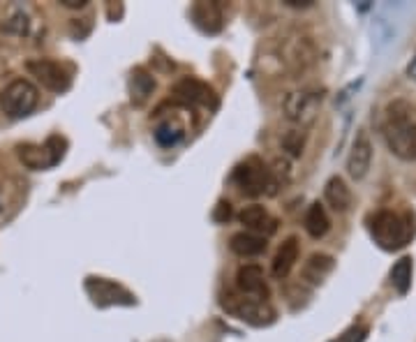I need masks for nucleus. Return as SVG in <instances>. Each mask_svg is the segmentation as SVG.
Listing matches in <instances>:
<instances>
[{
  "label": "nucleus",
  "mask_w": 416,
  "mask_h": 342,
  "mask_svg": "<svg viewBox=\"0 0 416 342\" xmlns=\"http://www.w3.org/2000/svg\"><path fill=\"white\" fill-rule=\"evenodd\" d=\"M384 142L398 160H416V107L405 100H395L386 107V122L382 127Z\"/></svg>",
  "instance_id": "obj_1"
},
{
  "label": "nucleus",
  "mask_w": 416,
  "mask_h": 342,
  "mask_svg": "<svg viewBox=\"0 0 416 342\" xmlns=\"http://www.w3.org/2000/svg\"><path fill=\"white\" fill-rule=\"evenodd\" d=\"M370 234H373L375 243L382 250H400L414 239L416 224L412 213H393V210H379V213L370 220Z\"/></svg>",
  "instance_id": "obj_2"
},
{
  "label": "nucleus",
  "mask_w": 416,
  "mask_h": 342,
  "mask_svg": "<svg viewBox=\"0 0 416 342\" xmlns=\"http://www.w3.org/2000/svg\"><path fill=\"white\" fill-rule=\"evenodd\" d=\"M234 183L245 197H262V195H276L280 188V181L276 178L273 169H269L259 157H247L234 169Z\"/></svg>",
  "instance_id": "obj_3"
},
{
  "label": "nucleus",
  "mask_w": 416,
  "mask_h": 342,
  "mask_svg": "<svg viewBox=\"0 0 416 342\" xmlns=\"http://www.w3.org/2000/svg\"><path fill=\"white\" fill-rule=\"evenodd\" d=\"M220 305H223V310L227 314H232V317L250 324V326H257V329L271 326L278 317L269 301H262V298H254V296H245L241 292L225 294L223 298H220Z\"/></svg>",
  "instance_id": "obj_4"
},
{
  "label": "nucleus",
  "mask_w": 416,
  "mask_h": 342,
  "mask_svg": "<svg viewBox=\"0 0 416 342\" xmlns=\"http://www.w3.org/2000/svg\"><path fill=\"white\" fill-rule=\"evenodd\" d=\"M40 102L38 86L28 79H14L0 93V109L7 118H23L33 113V109Z\"/></svg>",
  "instance_id": "obj_5"
},
{
  "label": "nucleus",
  "mask_w": 416,
  "mask_h": 342,
  "mask_svg": "<svg viewBox=\"0 0 416 342\" xmlns=\"http://www.w3.org/2000/svg\"><path fill=\"white\" fill-rule=\"evenodd\" d=\"M320 104H322V95L310 91H294L285 95L282 111H285V118L294 122V125L308 127L313 125L317 113H320Z\"/></svg>",
  "instance_id": "obj_6"
},
{
  "label": "nucleus",
  "mask_w": 416,
  "mask_h": 342,
  "mask_svg": "<svg viewBox=\"0 0 416 342\" xmlns=\"http://www.w3.org/2000/svg\"><path fill=\"white\" fill-rule=\"evenodd\" d=\"M86 292L93 298L95 305L107 308V305H135L137 298L125 287L107 278H86Z\"/></svg>",
  "instance_id": "obj_7"
},
{
  "label": "nucleus",
  "mask_w": 416,
  "mask_h": 342,
  "mask_svg": "<svg viewBox=\"0 0 416 342\" xmlns=\"http://www.w3.org/2000/svg\"><path fill=\"white\" fill-rule=\"evenodd\" d=\"M26 69L30 72V76H35L38 81L51 93H65L72 84V76H69L67 69L56 63V60L49 58H35L26 63Z\"/></svg>",
  "instance_id": "obj_8"
},
{
  "label": "nucleus",
  "mask_w": 416,
  "mask_h": 342,
  "mask_svg": "<svg viewBox=\"0 0 416 342\" xmlns=\"http://www.w3.org/2000/svg\"><path fill=\"white\" fill-rule=\"evenodd\" d=\"M174 98L183 104H192V107H208L213 109L218 104L215 91L208 84L199 81L194 76H185L174 86Z\"/></svg>",
  "instance_id": "obj_9"
},
{
  "label": "nucleus",
  "mask_w": 416,
  "mask_h": 342,
  "mask_svg": "<svg viewBox=\"0 0 416 342\" xmlns=\"http://www.w3.org/2000/svg\"><path fill=\"white\" fill-rule=\"evenodd\" d=\"M370 164H373V144H370L366 130H359L347 157V173L354 181H363L368 176Z\"/></svg>",
  "instance_id": "obj_10"
},
{
  "label": "nucleus",
  "mask_w": 416,
  "mask_h": 342,
  "mask_svg": "<svg viewBox=\"0 0 416 342\" xmlns=\"http://www.w3.org/2000/svg\"><path fill=\"white\" fill-rule=\"evenodd\" d=\"M236 289L245 296H254L266 301L269 285H266V278H264V268L259 264H243L236 270Z\"/></svg>",
  "instance_id": "obj_11"
},
{
  "label": "nucleus",
  "mask_w": 416,
  "mask_h": 342,
  "mask_svg": "<svg viewBox=\"0 0 416 342\" xmlns=\"http://www.w3.org/2000/svg\"><path fill=\"white\" fill-rule=\"evenodd\" d=\"M238 222H241L250 234L264 236V239L278 232V220L259 204L245 206L241 213H238Z\"/></svg>",
  "instance_id": "obj_12"
},
{
  "label": "nucleus",
  "mask_w": 416,
  "mask_h": 342,
  "mask_svg": "<svg viewBox=\"0 0 416 342\" xmlns=\"http://www.w3.org/2000/svg\"><path fill=\"white\" fill-rule=\"evenodd\" d=\"M190 16H192L194 25L208 35H218L225 25V16L218 3H194Z\"/></svg>",
  "instance_id": "obj_13"
},
{
  "label": "nucleus",
  "mask_w": 416,
  "mask_h": 342,
  "mask_svg": "<svg viewBox=\"0 0 416 342\" xmlns=\"http://www.w3.org/2000/svg\"><path fill=\"white\" fill-rule=\"evenodd\" d=\"M298 252H300L298 239H296V236H289V239L278 248L276 257H273V261H271V273H273V278H276V280H285L291 273V268L296 266Z\"/></svg>",
  "instance_id": "obj_14"
},
{
  "label": "nucleus",
  "mask_w": 416,
  "mask_h": 342,
  "mask_svg": "<svg viewBox=\"0 0 416 342\" xmlns=\"http://www.w3.org/2000/svg\"><path fill=\"white\" fill-rule=\"evenodd\" d=\"M335 266V259L331 257V254H324V252H315L310 254L308 261L303 264V280L308 285H322L326 278H329V273L333 270Z\"/></svg>",
  "instance_id": "obj_15"
},
{
  "label": "nucleus",
  "mask_w": 416,
  "mask_h": 342,
  "mask_svg": "<svg viewBox=\"0 0 416 342\" xmlns=\"http://www.w3.org/2000/svg\"><path fill=\"white\" fill-rule=\"evenodd\" d=\"M229 248H232V252L238 254V257H259V254L266 252L269 241L264 239V236H257L250 232H238L232 236V241H229Z\"/></svg>",
  "instance_id": "obj_16"
},
{
  "label": "nucleus",
  "mask_w": 416,
  "mask_h": 342,
  "mask_svg": "<svg viewBox=\"0 0 416 342\" xmlns=\"http://www.w3.org/2000/svg\"><path fill=\"white\" fill-rule=\"evenodd\" d=\"M153 91H155L153 74H150L146 67L132 69V74H130V100H132V104L141 107V104L153 95Z\"/></svg>",
  "instance_id": "obj_17"
},
{
  "label": "nucleus",
  "mask_w": 416,
  "mask_h": 342,
  "mask_svg": "<svg viewBox=\"0 0 416 342\" xmlns=\"http://www.w3.org/2000/svg\"><path fill=\"white\" fill-rule=\"evenodd\" d=\"M324 199L335 213H344V210H349L352 206V190L340 176H333L326 181V186H324Z\"/></svg>",
  "instance_id": "obj_18"
},
{
  "label": "nucleus",
  "mask_w": 416,
  "mask_h": 342,
  "mask_svg": "<svg viewBox=\"0 0 416 342\" xmlns=\"http://www.w3.org/2000/svg\"><path fill=\"white\" fill-rule=\"evenodd\" d=\"M303 227H305V232L313 236V239H324V236L329 234L331 217H329V213H326V208L320 204V201L310 204V208L305 210Z\"/></svg>",
  "instance_id": "obj_19"
},
{
  "label": "nucleus",
  "mask_w": 416,
  "mask_h": 342,
  "mask_svg": "<svg viewBox=\"0 0 416 342\" xmlns=\"http://www.w3.org/2000/svg\"><path fill=\"white\" fill-rule=\"evenodd\" d=\"M16 153H19V160L28 166V169H49V166H56L54 164V157H51L49 148L47 146H38V144H21L16 148Z\"/></svg>",
  "instance_id": "obj_20"
},
{
  "label": "nucleus",
  "mask_w": 416,
  "mask_h": 342,
  "mask_svg": "<svg viewBox=\"0 0 416 342\" xmlns=\"http://www.w3.org/2000/svg\"><path fill=\"white\" fill-rule=\"evenodd\" d=\"M412 273H414V264H412V257H403L398 259L393 268H391V285L393 289L400 296H405L407 292H410L412 287Z\"/></svg>",
  "instance_id": "obj_21"
},
{
  "label": "nucleus",
  "mask_w": 416,
  "mask_h": 342,
  "mask_svg": "<svg viewBox=\"0 0 416 342\" xmlns=\"http://www.w3.org/2000/svg\"><path fill=\"white\" fill-rule=\"evenodd\" d=\"M183 135H185V125H181V122L174 118H167L155 127V142L164 148L176 146L183 139Z\"/></svg>",
  "instance_id": "obj_22"
},
{
  "label": "nucleus",
  "mask_w": 416,
  "mask_h": 342,
  "mask_svg": "<svg viewBox=\"0 0 416 342\" xmlns=\"http://www.w3.org/2000/svg\"><path fill=\"white\" fill-rule=\"evenodd\" d=\"M303 146H305V132L303 130H289V132L282 137V148H285L291 157L303 155Z\"/></svg>",
  "instance_id": "obj_23"
},
{
  "label": "nucleus",
  "mask_w": 416,
  "mask_h": 342,
  "mask_svg": "<svg viewBox=\"0 0 416 342\" xmlns=\"http://www.w3.org/2000/svg\"><path fill=\"white\" fill-rule=\"evenodd\" d=\"M28 25H30V21H28V14L26 12H14L10 19H5V23L0 25L5 33H12V35H26L28 33Z\"/></svg>",
  "instance_id": "obj_24"
},
{
  "label": "nucleus",
  "mask_w": 416,
  "mask_h": 342,
  "mask_svg": "<svg viewBox=\"0 0 416 342\" xmlns=\"http://www.w3.org/2000/svg\"><path fill=\"white\" fill-rule=\"evenodd\" d=\"M229 217H232V204H229V201H218V206L213 210V220L225 224L229 222Z\"/></svg>",
  "instance_id": "obj_25"
},
{
  "label": "nucleus",
  "mask_w": 416,
  "mask_h": 342,
  "mask_svg": "<svg viewBox=\"0 0 416 342\" xmlns=\"http://www.w3.org/2000/svg\"><path fill=\"white\" fill-rule=\"evenodd\" d=\"M287 7H294V10H308V7L315 5V0H282Z\"/></svg>",
  "instance_id": "obj_26"
},
{
  "label": "nucleus",
  "mask_w": 416,
  "mask_h": 342,
  "mask_svg": "<svg viewBox=\"0 0 416 342\" xmlns=\"http://www.w3.org/2000/svg\"><path fill=\"white\" fill-rule=\"evenodd\" d=\"M63 7H72V10H81V7L88 5V0H60Z\"/></svg>",
  "instance_id": "obj_27"
},
{
  "label": "nucleus",
  "mask_w": 416,
  "mask_h": 342,
  "mask_svg": "<svg viewBox=\"0 0 416 342\" xmlns=\"http://www.w3.org/2000/svg\"><path fill=\"white\" fill-rule=\"evenodd\" d=\"M407 74H410V79H416V58H412V63L407 65Z\"/></svg>",
  "instance_id": "obj_28"
},
{
  "label": "nucleus",
  "mask_w": 416,
  "mask_h": 342,
  "mask_svg": "<svg viewBox=\"0 0 416 342\" xmlns=\"http://www.w3.org/2000/svg\"><path fill=\"white\" fill-rule=\"evenodd\" d=\"M333 342H342V340H333Z\"/></svg>",
  "instance_id": "obj_29"
}]
</instances>
